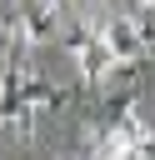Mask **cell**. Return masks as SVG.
Wrapping results in <instances>:
<instances>
[{
	"label": "cell",
	"mask_w": 155,
	"mask_h": 160,
	"mask_svg": "<svg viewBox=\"0 0 155 160\" xmlns=\"http://www.w3.org/2000/svg\"><path fill=\"white\" fill-rule=\"evenodd\" d=\"M95 40H100V50H105V60H110V65H120V60H135V55L150 45L130 15H115V20H105V25L95 30Z\"/></svg>",
	"instance_id": "cell-1"
},
{
	"label": "cell",
	"mask_w": 155,
	"mask_h": 160,
	"mask_svg": "<svg viewBox=\"0 0 155 160\" xmlns=\"http://www.w3.org/2000/svg\"><path fill=\"white\" fill-rule=\"evenodd\" d=\"M70 50H75V60H80V75L85 80H105V70H110V60H105V50H100V40H95V30H75L70 40H65Z\"/></svg>",
	"instance_id": "cell-2"
},
{
	"label": "cell",
	"mask_w": 155,
	"mask_h": 160,
	"mask_svg": "<svg viewBox=\"0 0 155 160\" xmlns=\"http://www.w3.org/2000/svg\"><path fill=\"white\" fill-rule=\"evenodd\" d=\"M50 35H55V10L25 0V10H20V40H25V45H40V40H50Z\"/></svg>",
	"instance_id": "cell-3"
},
{
	"label": "cell",
	"mask_w": 155,
	"mask_h": 160,
	"mask_svg": "<svg viewBox=\"0 0 155 160\" xmlns=\"http://www.w3.org/2000/svg\"><path fill=\"white\" fill-rule=\"evenodd\" d=\"M135 155H140V145L125 125H105V135L95 140V160H135Z\"/></svg>",
	"instance_id": "cell-4"
},
{
	"label": "cell",
	"mask_w": 155,
	"mask_h": 160,
	"mask_svg": "<svg viewBox=\"0 0 155 160\" xmlns=\"http://www.w3.org/2000/svg\"><path fill=\"white\" fill-rule=\"evenodd\" d=\"M35 5H45V10H55V15H60V5H65V0H35Z\"/></svg>",
	"instance_id": "cell-5"
},
{
	"label": "cell",
	"mask_w": 155,
	"mask_h": 160,
	"mask_svg": "<svg viewBox=\"0 0 155 160\" xmlns=\"http://www.w3.org/2000/svg\"><path fill=\"white\" fill-rule=\"evenodd\" d=\"M5 40H10V30H5V20H0V45H5Z\"/></svg>",
	"instance_id": "cell-6"
},
{
	"label": "cell",
	"mask_w": 155,
	"mask_h": 160,
	"mask_svg": "<svg viewBox=\"0 0 155 160\" xmlns=\"http://www.w3.org/2000/svg\"><path fill=\"white\" fill-rule=\"evenodd\" d=\"M60 160H75V155H60Z\"/></svg>",
	"instance_id": "cell-7"
}]
</instances>
